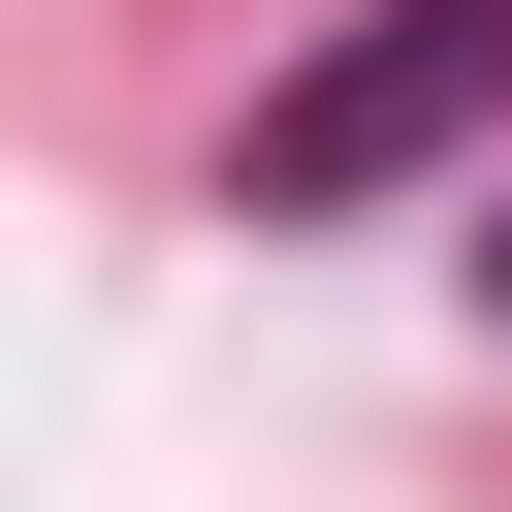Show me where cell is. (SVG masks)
<instances>
[{
  "label": "cell",
  "mask_w": 512,
  "mask_h": 512,
  "mask_svg": "<svg viewBox=\"0 0 512 512\" xmlns=\"http://www.w3.org/2000/svg\"><path fill=\"white\" fill-rule=\"evenodd\" d=\"M448 128H512V0H384L352 64H288V96H256V224H352V192H416Z\"/></svg>",
  "instance_id": "1"
},
{
  "label": "cell",
  "mask_w": 512,
  "mask_h": 512,
  "mask_svg": "<svg viewBox=\"0 0 512 512\" xmlns=\"http://www.w3.org/2000/svg\"><path fill=\"white\" fill-rule=\"evenodd\" d=\"M480 288H512V224H480Z\"/></svg>",
  "instance_id": "2"
}]
</instances>
